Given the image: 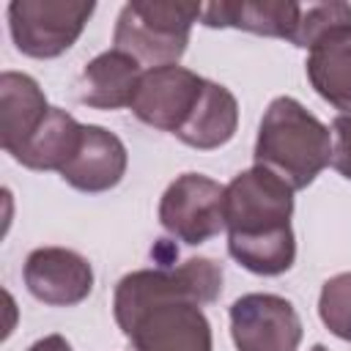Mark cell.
Instances as JSON below:
<instances>
[{"label":"cell","instance_id":"cell-17","mask_svg":"<svg viewBox=\"0 0 351 351\" xmlns=\"http://www.w3.org/2000/svg\"><path fill=\"white\" fill-rule=\"evenodd\" d=\"M318 315L335 337L351 343V271H340L321 285Z\"/></svg>","mask_w":351,"mask_h":351},{"label":"cell","instance_id":"cell-16","mask_svg":"<svg viewBox=\"0 0 351 351\" xmlns=\"http://www.w3.org/2000/svg\"><path fill=\"white\" fill-rule=\"evenodd\" d=\"M82 126L85 123H80L71 112L60 107H49L44 123L27 140L16 162L27 170H58L60 173L80 148Z\"/></svg>","mask_w":351,"mask_h":351},{"label":"cell","instance_id":"cell-21","mask_svg":"<svg viewBox=\"0 0 351 351\" xmlns=\"http://www.w3.org/2000/svg\"><path fill=\"white\" fill-rule=\"evenodd\" d=\"M310 351H326V346H321V343H315V346H313Z\"/></svg>","mask_w":351,"mask_h":351},{"label":"cell","instance_id":"cell-15","mask_svg":"<svg viewBox=\"0 0 351 351\" xmlns=\"http://www.w3.org/2000/svg\"><path fill=\"white\" fill-rule=\"evenodd\" d=\"M236 129H239V101H236V96L225 85L206 80L195 110L189 112L184 126L176 132V137L189 148L214 151V148H222L225 143H230Z\"/></svg>","mask_w":351,"mask_h":351},{"label":"cell","instance_id":"cell-9","mask_svg":"<svg viewBox=\"0 0 351 351\" xmlns=\"http://www.w3.org/2000/svg\"><path fill=\"white\" fill-rule=\"evenodd\" d=\"M30 296L52 307H71L90 296L93 269L85 255L66 247H38L25 258L22 269Z\"/></svg>","mask_w":351,"mask_h":351},{"label":"cell","instance_id":"cell-10","mask_svg":"<svg viewBox=\"0 0 351 351\" xmlns=\"http://www.w3.org/2000/svg\"><path fill=\"white\" fill-rule=\"evenodd\" d=\"M126 165H129V156L121 137L107 132L104 126L85 123L80 148L71 156V162L60 170V178L80 192L96 195L118 186L126 173Z\"/></svg>","mask_w":351,"mask_h":351},{"label":"cell","instance_id":"cell-14","mask_svg":"<svg viewBox=\"0 0 351 351\" xmlns=\"http://www.w3.org/2000/svg\"><path fill=\"white\" fill-rule=\"evenodd\" d=\"M302 5L291 0H219L203 5L200 22L206 27H236L255 36L293 41Z\"/></svg>","mask_w":351,"mask_h":351},{"label":"cell","instance_id":"cell-19","mask_svg":"<svg viewBox=\"0 0 351 351\" xmlns=\"http://www.w3.org/2000/svg\"><path fill=\"white\" fill-rule=\"evenodd\" d=\"M332 167L351 181V115H337L332 121Z\"/></svg>","mask_w":351,"mask_h":351},{"label":"cell","instance_id":"cell-18","mask_svg":"<svg viewBox=\"0 0 351 351\" xmlns=\"http://www.w3.org/2000/svg\"><path fill=\"white\" fill-rule=\"evenodd\" d=\"M343 22H351V5L348 3H313V5H302V16H299V25H296V33H293V47H302V49H310L315 44V38H321L329 27L335 25H343Z\"/></svg>","mask_w":351,"mask_h":351},{"label":"cell","instance_id":"cell-8","mask_svg":"<svg viewBox=\"0 0 351 351\" xmlns=\"http://www.w3.org/2000/svg\"><path fill=\"white\" fill-rule=\"evenodd\" d=\"M203 85L206 80L184 66L148 69L140 77V85L134 90L129 110L145 126L176 134L189 118V112L195 110L203 93Z\"/></svg>","mask_w":351,"mask_h":351},{"label":"cell","instance_id":"cell-13","mask_svg":"<svg viewBox=\"0 0 351 351\" xmlns=\"http://www.w3.org/2000/svg\"><path fill=\"white\" fill-rule=\"evenodd\" d=\"M307 80L340 115H351V22L329 27L307 52Z\"/></svg>","mask_w":351,"mask_h":351},{"label":"cell","instance_id":"cell-3","mask_svg":"<svg viewBox=\"0 0 351 351\" xmlns=\"http://www.w3.org/2000/svg\"><path fill=\"white\" fill-rule=\"evenodd\" d=\"M252 156L293 192L307 189L332 165V132L293 96H277L261 118Z\"/></svg>","mask_w":351,"mask_h":351},{"label":"cell","instance_id":"cell-4","mask_svg":"<svg viewBox=\"0 0 351 351\" xmlns=\"http://www.w3.org/2000/svg\"><path fill=\"white\" fill-rule=\"evenodd\" d=\"M203 5L197 3H159L132 0L121 8L112 44L134 58L143 71L178 66L186 52L192 25L200 22Z\"/></svg>","mask_w":351,"mask_h":351},{"label":"cell","instance_id":"cell-12","mask_svg":"<svg viewBox=\"0 0 351 351\" xmlns=\"http://www.w3.org/2000/svg\"><path fill=\"white\" fill-rule=\"evenodd\" d=\"M49 112L47 96L30 74L3 71L0 74V143L14 159L22 154L27 140L38 132Z\"/></svg>","mask_w":351,"mask_h":351},{"label":"cell","instance_id":"cell-7","mask_svg":"<svg viewBox=\"0 0 351 351\" xmlns=\"http://www.w3.org/2000/svg\"><path fill=\"white\" fill-rule=\"evenodd\" d=\"M230 337L239 351H299L302 318L277 293H244L230 304Z\"/></svg>","mask_w":351,"mask_h":351},{"label":"cell","instance_id":"cell-5","mask_svg":"<svg viewBox=\"0 0 351 351\" xmlns=\"http://www.w3.org/2000/svg\"><path fill=\"white\" fill-rule=\"evenodd\" d=\"M93 11L90 0H14L8 3V30L22 55L49 60L74 47Z\"/></svg>","mask_w":351,"mask_h":351},{"label":"cell","instance_id":"cell-2","mask_svg":"<svg viewBox=\"0 0 351 351\" xmlns=\"http://www.w3.org/2000/svg\"><path fill=\"white\" fill-rule=\"evenodd\" d=\"M293 189L271 170L252 165L225 186V230L230 258L252 274L277 277L296 261L291 228Z\"/></svg>","mask_w":351,"mask_h":351},{"label":"cell","instance_id":"cell-1","mask_svg":"<svg viewBox=\"0 0 351 351\" xmlns=\"http://www.w3.org/2000/svg\"><path fill=\"white\" fill-rule=\"evenodd\" d=\"M219 293L222 266L211 258H189L121 277L112 315L132 351H211V324L200 307Z\"/></svg>","mask_w":351,"mask_h":351},{"label":"cell","instance_id":"cell-11","mask_svg":"<svg viewBox=\"0 0 351 351\" xmlns=\"http://www.w3.org/2000/svg\"><path fill=\"white\" fill-rule=\"evenodd\" d=\"M143 66L121 49H107L96 55L77 77L74 96L85 107L96 110H121L129 107L140 85Z\"/></svg>","mask_w":351,"mask_h":351},{"label":"cell","instance_id":"cell-6","mask_svg":"<svg viewBox=\"0 0 351 351\" xmlns=\"http://www.w3.org/2000/svg\"><path fill=\"white\" fill-rule=\"evenodd\" d=\"M159 225L184 244H203L225 230V186L203 173L178 176L159 200Z\"/></svg>","mask_w":351,"mask_h":351},{"label":"cell","instance_id":"cell-20","mask_svg":"<svg viewBox=\"0 0 351 351\" xmlns=\"http://www.w3.org/2000/svg\"><path fill=\"white\" fill-rule=\"evenodd\" d=\"M27 351H71V346H69V340L63 335H47L41 340H36Z\"/></svg>","mask_w":351,"mask_h":351}]
</instances>
